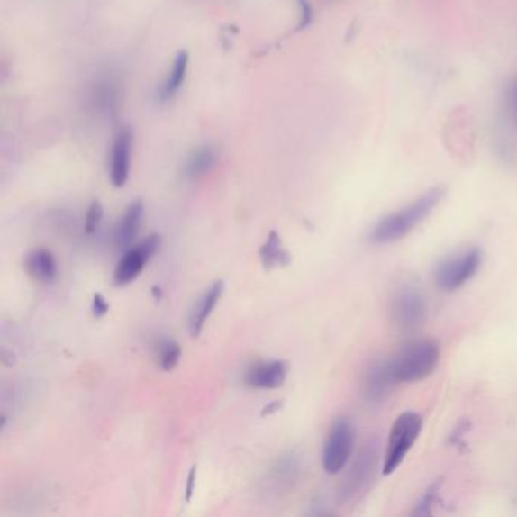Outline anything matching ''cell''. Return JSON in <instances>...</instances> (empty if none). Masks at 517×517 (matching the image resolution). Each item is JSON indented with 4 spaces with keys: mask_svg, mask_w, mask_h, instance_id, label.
<instances>
[{
    "mask_svg": "<svg viewBox=\"0 0 517 517\" xmlns=\"http://www.w3.org/2000/svg\"><path fill=\"white\" fill-rule=\"evenodd\" d=\"M446 195L443 186L428 188L421 196L408 202L407 205L388 213L379 219L370 232L369 239L374 245H392L412 234L440 205Z\"/></svg>",
    "mask_w": 517,
    "mask_h": 517,
    "instance_id": "6da1fadb",
    "label": "cell"
},
{
    "mask_svg": "<svg viewBox=\"0 0 517 517\" xmlns=\"http://www.w3.org/2000/svg\"><path fill=\"white\" fill-rule=\"evenodd\" d=\"M440 345L432 339L413 340L390 358L396 383H419L428 378L440 363Z\"/></svg>",
    "mask_w": 517,
    "mask_h": 517,
    "instance_id": "7a4b0ae2",
    "label": "cell"
},
{
    "mask_svg": "<svg viewBox=\"0 0 517 517\" xmlns=\"http://www.w3.org/2000/svg\"><path fill=\"white\" fill-rule=\"evenodd\" d=\"M381 465V452L376 440H369L346 466V474L339 487V501L357 503L367 494ZM383 466V465H381Z\"/></svg>",
    "mask_w": 517,
    "mask_h": 517,
    "instance_id": "3957f363",
    "label": "cell"
},
{
    "mask_svg": "<svg viewBox=\"0 0 517 517\" xmlns=\"http://www.w3.org/2000/svg\"><path fill=\"white\" fill-rule=\"evenodd\" d=\"M423 419L414 412H405L396 417L388 432L387 446L384 452L383 474L392 475L403 465L413 446L421 436Z\"/></svg>",
    "mask_w": 517,
    "mask_h": 517,
    "instance_id": "277c9868",
    "label": "cell"
},
{
    "mask_svg": "<svg viewBox=\"0 0 517 517\" xmlns=\"http://www.w3.org/2000/svg\"><path fill=\"white\" fill-rule=\"evenodd\" d=\"M483 264V252L476 248L458 250L441 259L434 270V281L441 292H457L475 278Z\"/></svg>",
    "mask_w": 517,
    "mask_h": 517,
    "instance_id": "5b68a950",
    "label": "cell"
},
{
    "mask_svg": "<svg viewBox=\"0 0 517 517\" xmlns=\"http://www.w3.org/2000/svg\"><path fill=\"white\" fill-rule=\"evenodd\" d=\"M388 310L393 323L398 326L399 330L414 331L427 321V297L416 284H399L390 297Z\"/></svg>",
    "mask_w": 517,
    "mask_h": 517,
    "instance_id": "8992f818",
    "label": "cell"
},
{
    "mask_svg": "<svg viewBox=\"0 0 517 517\" xmlns=\"http://www.w3.org/2000/svg\"><path fill=\"white\" fill-rule=\"evenodd\" d=\"M355 428L348 417L332 422L322 450V466L326 474L337 475L346 469L355 449Z\"/></svg>",
    "mask_w": 517,
    "mask_h": 517,
    "instance_id": "52a82bcc",
    "label": "cell"
},
{
    "mask_svg": "<svg viewBox=\"0 0 517 517\" xmlns=\"http://www.w3.org/2000/svg\"><path fill=\"white\" fill-rule=\"evenodd\" d=\"M161 249V237L152 234L146 237L139 245L126 250L119 264L115 266L114 283L119 287H125L139 278L149 261Z\"/></svg>",
    "mask_w": 517,
    "mask_h": 517,
    "instance_id": "ba28073f",
    "label": "cell"
},
{
    "mask_svg": "<svg viewBox=\"0 0 517 517\" xmlns=\"http://www.w3.org/2000/svg\"><path fill=\"white\" fill-rule=\"evenodd\" d=\"M395 384L398 383L393 375L390 359H372L364 369L363 398L369 405L378 407L387 401Z\"/></svg>",
    "mask_w": 517,
    "mask_h": 517,
    "instance_id": "9c48e42d",
    "label": "cell"
},
{
    "mask_svg": "<svg viewBox=\"0 0 517 517\" xmlns=\"http://www.w3.org/2000/svg\"><path fill=\"white\" fill-rule=\"evenodd\" d=\"M131 157H132V132L122 128L111 146L110 179L115 188H123L130 179Z\"/></svg>",
    "mask_w": 517,
    "mask_h": 517,
    "instance_id": "30bf717a",
    "label": "cell"
},
{
    "mask_svg": "<svg viewBox=\"0 0 517 517\" xmlns=\"http://www.w3.org/2000/svg\"><path fill=\"white\" fill-rule=\"evenodd\" d=\"M223 290H225V283H223L222 279H219V281H214V283L211 284L205 292L202 293V296L197 299L195 307H193L192 312H190V316H188V331H190V336H201L206 321L210 319L211 314L214 312V308L217 307V304H219V301L222 299Z\"/></svg>",
    "mask_w": 517,
    "mask_h": 517,
    "instance_id": "8fae6325",
    "label": "cell"
},
{
    "mask_svg": "<svg viewBox=\"0 0 517 517\" xmlns=\"http://www.w3.org/2000/svg\"><path fill=\"white\" fill-rule=\"evenodd\" d=\"M288 374V366L283 359H273L255 364L246 375V384L258 390H277L283 387Z\"/></svg>",
    "mask_w": 517,
    "mask_h": 517,
    "instance_id": "7c38bea8",
    "label": "cell"
},
{
    "mask_svg": "<svg viewBox=\"0 0 517 517\" xmlns=\"http://www.w3.org/2000/svg\"><path fill=\"white\" fill-rule=\"evenodd\" d=\"M143 214L144 205L140 199L132 202L126 208L125 214L120 219L119 225L115 228L114 243L117 249L126 252L132 248L135 239L139 237Z\"/></svg>",
    "mask_w": 517,
    "mask_h": 517,
    "instance_id": "4fadbf2b",
    "label": "cell"
},
{
    "mask_svg": "<svg viewBox=\"0 0 517 517\" xmlns=\"http://www.w3.org/2000/svg\"><path fill=\"white\" fill-rule=\"evenodd\" d=\"M24 268L35 281L41 284H52L58 277L57 259L50 250L44 248H39L26 255Z\"/></svg>",
    "mask_w": 517,
    "mask_h": 517,
    "instance_id": "5bb4252c",
    "label": "cell"
},
{
    "mask_svg": "<svg viewBox=\"0 0 517 517\" xmlns=\"http://www.w3.org/2000/svg\"><path fill=\"white\" fill-rule=\"evenodd\" d=\"M188 66H190V55L187 50H179L173 59L172 68L164 77V82L159 88V99L163 102L172 101L181 91L184 82L187 79Z\"/></svg>",
    "mask_w": 517,
    "mask_h": 517,
    "instance_id": "9a60e30c",
    "label": "cell"
},
{
    "mask_svg": "<svg viewBox=\"0 0 517 517\" xmlns=\"http://www.w3.org/2000/svg\"><path fill=\"white\" fill-rule=\"evenodd\" d=\"M219 154L213 146H201L188 155L184 173L188 179H201L216 168Z\"/></svg>",
    "mask_w": 517,
    "mask_h": 517,
    "instance_id": "2e32d148",
    "label": "cell"
},
{
    "mask_svg": "<svg viewBox=\"0 0 517 517\" xmlns=\"http://www.w3.org/2000/svg\"><path fill=\"white\" fill-rule=\"evenodd\" d=\"M259 258H261L264 268H268V270L284 268V266L292 263V257L284 248L283 240L277 231L268 232V240L264 241V245L259 249Z\"/></svg>",
    "mask_w": 517,
    "mask_h": 517,
    "instance_id": "e0dca14e",
    "label": "cell"
},
{
    "mask_svg": "<svg viewBox=\"0 0 517 517\" xmlns=\"http://www.w3.org/2000/svg\"><path fill=\"white\" fill-rule=\"evenodd\" d=\"M181 345L173 339H163L157 346V358L164 372H172L181 359Z\"/></svg>",
    "mask_w": 517,
    "mask_h": 517,
    "instance_id": "ac0fdd59",
    "label": "cell"
},
{
    "mask_svg": "<svg viewBox=\"0 0 517 517\" xmlns=\"http://www.w3.org/2000/svg\"><path fill=\"white\" fill-rule=\"evenodd\" d=\"M440 484V481H437V483L431 484V485L428 487L427 492L423 494L421 501H419L416 507H414V512H413L414 516H428V514H431L432 507H434L437 496H439Z\"/></svg>",
    "mask_w": 517,
    "mask_h": 517,
    "instance_id": "d6986e66",
    "label": "cell"
},
{
    "mask_svg": "<svg viewBox=\"0 0 517 517\" xmlns=\"http://www.w3.org/2000/svg\"><path fill=\"white\" fill-rule=\"evenodd\" d=\"M102 221H104V206L101 202L95 201L88 206V211L86 214V235L96 234L97 230L101 228Z\"/></svg>",
    "mask_w": 517,
    "mask_h": 517,
    "instance_id": "ffe728a7",
    "label": "cell"
},
{
    "mask_svg": "<svg viewBox=\"0 0 517 517\" xmlns=\"http://www.w3.org/2000/svg\"><path fill=\"white\" fill-rule=\"evenodd\" d=\"M507 111L508 117L517 131V77H512L507 86Z\"/></svg>",
    "mask_w": 517,
    "mask_h": 517,
    "instance_id": "44dd1931",
    "label": "cell"
},
{
    "mask_svg": "<svg viewBox=\"0 0 517 517\" xmlns=\"http://www.w3.org/2000/svg\"><path fill=\"white\" fill-rule=\"evenodd\" d=\"M91 312L95 317H104L106 313L110 312V305L106 302L105 297L102 296L101 293H95L93 296V304H91Z\"/></svg>",
    "mask_w": 517,
    "mask_h": 517,
    "instance_id": "7402d4cb",
    "label": "cell"
},
{
    "mask_svg": "<svg viewBox=\"0 0 517 517\" xmlns=\"http://www.w3.org/2000/svg\"><path fill=\"white\" fill-rule=\"evenodd\" d=\"M195 484H196V467H192L190 474H188L187 487H186V501L187 503H190V499H192Z\"/></svg>",
    "mask_w": 517,
    "mask_h": 517,
    "instance_id": "603a6c76",
    "label": "cell"
},
{
    "mask_svg": "<svg viewBox=\"0 0 517 517\" xmlns=\"http://www.w3.org/2000/svg\"><path fill=\"white\" fill-rule=\"evenodd\" d=\"M283 407V403L281 401H273V403L268 404L266 407L263 408V412H261V416H270L273 413L279 412Z\"/></svg>",
    "mask_w": 517,
    "mask_h": 517,
    "instance_id": "cb8c5ba5",
    "label": "cell"
}]
</instances>
